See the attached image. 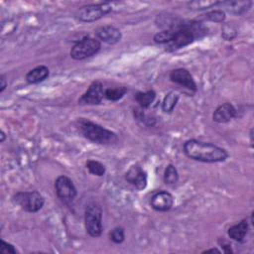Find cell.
<instances>
[{"instance_id": "cell-33", "label": "cell", "mask_w": 254, "mask_h": 254, "mask_svg": "<svg viewBox=\"0 0 254 254\" xmlns=\"http://www.w3.org/2000/svg\"><path fill=\"white\" fill-rule=\"evenodd\" d=\"M250 144H251V147H253V129L250 130Z\"/></svg>"}, {"instance_id": "cell-21", "label": "cell", "mask_w": 254, "mask_h": 254, "mask_svg": "<svg viewBox=\"0 0 254 254\" xmlns=\"http://www.w3.org/2000/svg\"><path fill=\"white\" fill-rule=\"evenodd\" d=\"M133 115H134V118L142 123L143 125L145 126H154L156 124V118L151 116V115H148L144 112V109L141 108V107H136L133 109Z\"/></svg>"}, {"instance_id": "cell-30", "label": "cell", "mask_w": 254, "mask_h": 254, "mask_svg": "<svg viewBox=\"0 0 254 254\" xmlns=\"http://www.w3.org/2000/svg\"><path fill=\"white\" fill-rule=\"evenodd\" d=\"M7 85H8V81H7L6 75L5 74H1L0 75V92L1 93L6 89Z\"/></svg>"}, {"instance_id": "cell-24", "label": "cell", "mask_w": 254, "mask_h": 254, "mask_svg": "<svg viewBox=\"0 0 254 254\" xmlns=\"http://www.w3.org/2000/svg\"><path fill=\"white\" fill-rule=\"evenodd\" d=\"M127 91L128 89L125 86L107 88L104 90V97L110 101H117L120 100L127 93Z\"/></svg>"}, {"instance_id": "cell-5", "label": "cell", "mask_w": 254, "mask_h": 254, "mask_svg": "<svg viewBox=\"0 0 254 254\" xmlns=\"http://www.w3.org/2000/svg\"><path fill=\"white\" fill-rule=\"evenodd\" d=\"M12 201L23 210L30 213H36L43 208L45 198L37 190L18 191L12 196Z\"/></svg>"}, {"instance_id": "cell-28", "label": "cell", "mask_w": 254, "mask_h": 254, "mask_svg": "<svg viewBox=\"0 0 254 254\" xmlns=\"http://www.w3.org/2000/svg\"><path fill=\"white\" fill-rule=\"evenodd\" d=\"M1 242H2V245L0 246V253H1V254H7V253H10V254H17V253H18L17 249H16L15 246H13L12 244L7 243V242H5L4 240H2Z\"/></svg>"}, {"instance_id": "cell-13", "label": "cell", "mask_w": 254, "mask_h": 254, "mask_svg": "<svg viewBox=\"0 0 254 254\" xmlns=\"http://www.w3.org/2000/svg\"><path fill=\"white\" fill-rule=\"evenodd\" d=\"M95 35L99 41H102L109 45L117 44L122 38L121 31L112 25H105L99 27L98 29H96Z\"/></svg>"}, {"instance_id": "cell-32", "label": "cell", "mask_w": 254, "mask_h": 254, "mask_svg": "<svg viewBox=\"0 0 254 254\" xmlns=\"http://www.w3.org/2000/svg\"><path fill=\"white\" fill-rule=\"evenodd\" d=\"M5 139H6V134H5V132L3 130H1L0 131V142L3 143L5 141Z\"/></svg>"}, {"instance_id": "cell-12", "label": "cell", "mask_w": 254, "mask_h": 254, "mask_svg": "<svg viewBox=\"0 0 254 254\" xmlns=\"http://www.w3.org/2000/svg\"><path fill=\"white\" fill-rule=\"evenodd\" d=\"M174 204V196L167 190H159L150 198L151 207L160 212L169 211Z\"/></svg>"}, {"instance_id": "cell-17", "label": "cell", "mask_w": 254, "mask_h": 254, "mask_svg": "<svg viewBox=\"0 0 254 254\" xmlns=\"http://www.w3.org/2000/svg\"><path fill=\"white\" fill-rule=\"evenodd\" d=\"M221 5L231 14H235V15H242L245 12H247L251 5L252 2L249 0L246 1H222Z\"/></svg>"}, {"instance_id": "cell-19", "label": "cell", "mask_w": 254, "mask_h": 254, "mask_svg": "<svg viewBox=\"0 0 254 254\" xmlns=\"http://www.w3.org/2000/svg\"><path fill=\"white\" fill-rule=\"evenodd\" d=\"M222 1H213V0H194L187 3V6L190 10L192 11H202L209 10L218 5H221Z\"/></svg>"}, {"instance_id": "cell-6", "label": "cell", "mask_w": 254, "mask_h": 254, "mask_svg": "<svg viewBox=\"0 0 254 254\" xmlns=\"http://www.w3.org/2000/svg\"><path fill=\"white\" fill-rule=\"evenodd\" d=\"M111 11H112V6L108 2L88 4L78 8L74 13V17L80 22L90 23V22H94L101 19L105 15L109 14Z\"/></svg>"}, {"instance_id": "cell-15", "label": "cell", "mask_w": 254, "mask_h": 254, "mask_svg": "<svg viewBox=\"0 0 254 254\" xmlns=\"http://www.w3.org/2000/svg\"><path fill=\"white\" fill-rule=\"evenodd\" d=\"M249 230V223L246 218L242 219L238 223L230 226L227 230V235L229 238L236 242H243Z\"/></svg>"}, {"instance_id": "cell-2", "label": "cell", "mask_w": 254, "mask_h": 254, "mask_svg": "<svg viewBox=\"0 0 254 254\" xmlns=\"http://www.w3.org/2000/svg\"><path fill=\"white\" fill-rule=\"evenodd\" d=\"M183 149L187 157L202 163H221L228 158V153L224 148L196 139L187 140Z\"/></svg>"}, {"instance_id": "cell-22", "label": "cell", "mask_w": 254, "mask_h": 254, "mask_svg": "<svg viewBox=\"0 0 254 254\" xmlns=\"http://www.w3.org/2000/svg\"><path fill=\"white\" fill-rule=\"evenodd\" d=\"M225 12L223 10H211L206 12L203 15H200L197 21L203 22V21H211L214 23H222L225 20Z\"/></svg>"}, {"instance_id": "cell-18", "label": "cell", "mask_w": 254, "mask_h": 254, "mask_svg": "<svg viewBox=\"0 0 254 254\" xmlns=\"http://www.w3.org/2000/svg\"><path fill=\"white\" fill-rule=\"evenodd\" d=\"M135 101L138 103L139 107L145 109L149 108L156 99V92L154 89H149L147 91H138L135 96Z\"/></svg>"}, {"instance_id": "cell-16", "label": "cell", "mask_w": 254, "mask_h": 254, "mask_svg": "<svg viewBox=\"0 0 254 254\" xmlns=\"http://www.w3.org/2000/svg\"><path fill=\"white\" fill-rule=\"evenodd\" d=\"M50 74V69L44 64H40L30 69L25 76L26 81L29 84H37L44 81Z\"/></svg>"}, {"instance_id": "cell-3", "label": "cell", "mask_w": 254, "mask_h": 254, "mask_svg": "<svg viewBox=\"0 0 254 254\" xmlns=\"http://www.w3.org/2000/svg\"><path fill=\"white\" fill-rule=\"evenodd\" d=\"M75 125L82 136L93 143L99 145H110L114 144L118 140L116 133L95 122L90 121L89 119L82 117L77 118Z\"/></svg>"}, {"instance_id": "cell-1", "label": "cell", "mask_w": 254, "mask_h": 254, "mask_svg": "<svg viewBox=\"0 0 254 254\" xmlns=\"http://www.w3.org/2000/svg\"><path fill=\"white\" fill-rule=\"evenodd\" d=\"M173 38L166 45L167 52L178 51L206 35V28L199 21L179 20L172 28Z\"/></svg>"}, {"instance_id": "cell-25", "label": "cell", "mask_w": 254, "mask_h": 254, "mask_svg": "<svg viewBox=\"0 0 254 254\" xmlns=\"http://www.w3.org/2000/svg\"><path fill=\"white\" fill-rule=\"evenodd\" d=\"M85 166H86V169L88 170V172L94 176H97V177H102L104 176L105 172H106V168L105 166L100 163L99 161H96V160H88L86 163H85Z\"/></svg>"}, {"instance_id": "cell-11", "label": "cell", "mask_w": 254, "mask_h": 254, "mask_svg": "<svg viewBox=\"0 0 254 254\" xmlns=\"http://www.w3.org/2000/svg\"><path fill=\"white\" fill-rule=\"evenodd\" d=\"M169 78L171 81L190 90L195 92L197 90L196 83L190 74V72L184 67H178L170 71Z\"/></svg>"}, {"instance_id": "cell-7", "label": "cell", "mask_w": 254, "mask_h": 254, "mask_svg": "<svg viewBox=\"0 0 254 254\" xmlns=\"http://www.w3.org/2000/svg\"><path fill=\"white\" fill-rule=\"evenodd\" d=\"M100 49L101 43L98 39L86 36L72 46L69 55L75 61H82L94 56Z\"/></svg>"}, {"instance_id": "cell-14", "label": "cell", "mask_w": 254, "mask_h": 254, "mask_svg": "<svg viewBox=\"0 0 254 254\" xmlns=\"http://www.w3.org/2000/svg\"><path fill=\"white\" fill-rule=\"evenodd\" d=\"M236 109L235 107L229 103L225 102L220 104L212 113V120L216 123H227L236 117Z\"/></svg>"}, {"instance_id": "cell-9", "label": "cell", "mask_w": 254, "mask_h": 254, "mask_svg": "<svg viewBox=\"0 0 254 254\" xmlns=\"http://www.w3.org/2000/svg\"><path fill=\"white\" fill-rule=\"evenodd\" d=\"M104 97L103 84L99 80H94L90 83L87 90L78 98L77 102L80 105H97L100 104Z\"/></svg>"}, {"instance_id": "cell-4", "label": "cell", "mask_w": 254, "mask_h": 254, "mask_svg": "<svg viewBox=\"0 0 254 254\" xmlns=\"http://www.w3.org/2000/svg\"><path fill=\"white\" fill-rule=\"evenodd\" d=\"M84 227L91 237H99L102 234V208L96 201H90L84 209Z\"/></svg>"}, {"instance_id": "cell-10", "label": "cell", "mask_w": 254, "mask_h": 254, "mask_svg": "<svg viewBox=\"0 0 254 254\" xmlns=\"http://www.w3.org/2000/svg\"><path fill=\"white\" fill-rule=\"evenodd\" d=\"M125 180L138 190L146 189L148 185L147 172L138 164L132 165L125 173Z\"/></svg>"}, {"instance_id": "cell-26", "label": "cell", "mask_w": 254, "mask_h": 254, "mask_svg": "<svg viewBox=\"0 0 254 254\" xmlns=\"http://www.w3.org/2000/svg\"><path fill=\"white\" fill-rule=\"evenodd\" d=\"M109 238L112 242L115 244H121L125 240V231L124 228L121 226H116L114 227L110 232H109Z\"/></svg>"}, {"instance_id": "cell-23", "label": "cell", "mask_w": 254, "mask_h": 254, "mask_svg": "<svg viewBox=\"0 0 254 254\" xmlns=\"http://www.w3.org/2000/svg\"><path fill=\"white\" fill-rule=\"evenodd\" d=\"M163 180L164 183L167 185H175L179 182V172L173 164H169L166 167L163 175Z\"/></svg>"}, {"instance_id": "cell-8", "label": "cell", "mask_w": 254, "mask_h": 254, "mask_svg": "<svg viewBox=\"0 0 254 254\" xmlns=\"http://www.w3.org/2000/svg\"><path fill=\"white\" fill-rule=\"evenodd\" d=\"M57 196L65 204H70L77 195V190L73 182L66 176H59L55 181Z\"/></svg>"}, {"instance_id": "cell-27", "label": "cell", "mask_w": 254, "mask_h": 254, "mask_svg": "<svg viewBox=\"0 0 254 254\" xmlns=\"http://www.w3.org/2000/svg\"><path fill=\"white\" fill-rule=\"evenodd\" d=\"M221 36L224 40L231 41L237 36V31L232 25L227 23V24H224L221 29Z\"/></svg>"}, {"instance_id": "cell-29", "label": "cell", "mask_w": 254, "mask_h": 254, "mask_svg": "<svg viewBox=\"0 0 254 254\" xmlns=\"http://www.w3.org/2000/svg\"><path fill=\"white\" fill-rule=\"evenodd\" d=\"M218 243L220 244V246L222 248V252H224V253H232L233 252L231 249V245L228 242H226L224 239H219Z\"/></svg>"}, {"instance_id": "cell-20", "label": "cell", "mask_w": 254, "mask_h": 254, "mask_svg": "<svg viewBox=\"0 0 254 254\" xmlns=\"http://www.w3.org/2000/svg\"><path fill=\"white\" fill-rule=\"evenodd\" d=\"M179 98H180V95L176 91H174V90L169 91L165 95V97L162 101V110L165 113H171L175 109V107L179 101Z\"/></svg>"}, {"instance_id": "cell-31", "label": "cell", "mask_w": 254, "mask_h": 254, "mask_svg": "<svg viewBox=\"0 0 254 254\" xmlns=\"http://www.w3.org/2000/svg\"><path fill=\"white\" fill-rule=\"evenodd\" d=\"M202 253H221V251L217 248H210V249L204 250Z\"/></svg>"}]
</instances>
